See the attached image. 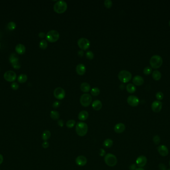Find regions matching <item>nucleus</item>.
Wrapping results in <instances>:
<instances>
[{
  "label": "nucleus",
  "mask_w": 170,
  "mask_h": 170,
  "mask_svg": "<svg viewBox=\"0 0 170 170\" xmlns=\"http://www.w3.org/2000/svg\"><path fill=\"white\" fill-rule=\"evenodd\" d=\"M102 106V103L99 100H95L92 103V107L95 110H100Z\"/></svg>",
  "instance_id": "obj_22"
},
{
  "label": "nucleus",
  "mask_w": 170,
  "mask_h": 170,
  "mask_svg": "<svg viewBox=\"0 0 170 170\" xmlns=\"http://www.w3.org/2000/svg\"><path fill=\"white\" fill-rule=\"evenodd\" d=\"M89 115V113L87 111H81L78 114V119L81 121H85L88 118Z\"/></svg>",
  "instance_id": "obj_20"
},
{
  "label": "nucleus",
  "mask_w": 170,
  "mask_h": 170,
  "mask_svg": "<svg viewBox=\"0 0 170 170\" xmlns=\"http://www.w3.org/2000/svg\"><path fill=\"white\" fill-rule=\"evenodd\" d=\"M149 62L152 68L157 69L161 67L163 64V59L160 55H154L151 58Z\"/></svg>",
  "instance_id": "obj_3"
},
{
  "label": "nucleus",
  "mask_w": 170,
  "mask_h": 170,
  "mask_svg": "<svg viewBox=\"0 0 170 170\" xmlns=\"http://www.w3.org/2000/svg\"><path fill=\"white\" fill-rule=\"evenodd\" d=\"M77 43L79 48L82 50H87L90 46V42L89 40L85 37H81L79 39Z\"/></svg>",
  "instance_id": "obj_8"
},
{
  "label": "nucleus",
  "mask_w": 170,
  "mask_h": 170,
  "mask_svg": "<svg viewBox=\"0 0 170 170\" xmlns=\"http://www.w3.org/2000/svg\"><path fill=\"white\" fill-rule=\"evenodd\" d=\"M75 161L77 165L82 167L86 165L87 163V159L86 157L84 156H79L77 157Z\"/></svg>",
  "instance_id": "obj_16"
},
{
  "label": "nucleus",
  "mask_w": 170,
  "mask_h": 170,
  "mask_svg": "<svg viewBox=\"0 0 170 170\" xmlns=\"http://www.w3.org/2000/svg\"><path fill=\"white\" fill-rule=\"evenodd\" d=\"M159 168L160 170H167L166 166L163 163H161L159 165Z\"/></svg>",
  "instance_id": "obj_41"
},
{
  "label": "nucleus",
  "mask_w": 170,
  "mask_h": 170,
  "mask_svg": "<svg viewBox=\"0 0 170 170\" xmlns=\"http://www.w3.org/2000/svg\"><path fill=\"white\" fill-rule=\"evenodd\" d=\"M157 150L159 154L163 157H165L169 154V150L168 148L164 145L159 146L157 147Z\"/></svg>",
  "instance_id": "obj_14"
},
{
  "label": "nucleus",
  "mask_w": 170,
  "mask_h": 170,
  "mask_svg": "<svg viewBox=\"0 0 170 170\" xmlns=\"http://www.w3.org/2000/svg\"><path fill=\"white\" fill-rule=\"evenodd\" d=\"M27 80V77L25 74H20L17 78V80L18 82L20 83H24L26 82Z\"/></svg>",
  "instance_id": "obj_28"
},
{
  "label": "nucleus",
  "mask_w": 170,
  "mask_h": 170,
  "mask_svg": "<svg viewBox=\"0 0 170 170\" xmlns=\"http://www.w3.org/2000/svg\"><path fill=\"white\" fill-rule=\"evenodd\" d=\"M39 47L42 49H46L48 46V43L45 40H43L39 43Z\"/></svg>",
  "instance_id": "obj_31"
},
{
  "label": "nucleus",
  "mask_w": 170,
  "mask_h": 170,
  "mask_svg": "<svg viewBox=\"0 0 170 170\" xmlns=\"http://www.w3.org/2000/svg\"><path fill=\"white\" fill-rule=\"evenodd\" d=\"M145 170L144 169H143V168H137V169H136V170Z\"/></svg>",
  "instance_id": "obj_50"
},
{
  "label": "nucleus",
  "mask_w": 170,
  "mask_h": 170,
  "mask_svg": "<svg viewBox=\"0 0 170 170\" xmlns=\"http://www.w3.org/2000/svg\"><path fill=\"white\" fill-rule=\"evenodd\" d=\"M9 61L14 68L19 69L20 68V64L18 62V58L16 54L14 53L12 54L9 58Z\"/></svg>",
  "instance_id": "obj_11"
},
{
  "label": "nucleus",
  "mask_w": 170,
  "mask_h": 170,
  "mask_svg": "<svg viewBox=\"0 0 170 170\" xmlns=\"http://www.w3.org/2000/svg\"><path fill=\"white\" fill-rule=\"evenodd\" d=\"M88 131V126L86 123L80 122L76 126V132L78 136L83 137L85 136Z\"/></svg>",
  "instance_id": "obj_2"
},
{
  "label": "nucleus",
  "mask_w": 170,
  "mask_h": 170,
  "mask_svg": "<svg viewBox=\"0 0 170 170\" xmlns=\"http://www.w3.org/2000/svg\"><path fill=\"white\" fill-rule=\"evenodd\" d=\"M120 88H121V89H123V88H124V86L123 84H121V85H120Z\"/></svg>",
  "instance_id": "obj_49"
},
{
  "label": "nucleus",
  "mask_w": 170,
  "mask_h": 170,
  "mask_svg": "<svg viewBox=\"0 0 170 170\" xmlns=\"http://www.w3.org/2000/svg\"><path fill=\"white\" fill-rule=\"evenodd\" d=\"M42 146L43 148L44 149H46L47 148H48V147L49 146V143L46 141H44L43 142L42 144Z\"/></svg>",
  "instance_id": "obj_42"
},
{
  "label": "nucleus",
  "mask_w": 170,
  "mask_h": 170,
  "mask_svg": "<svg viewBox=\"0 0 170 170\" xmlns=\"http://www.w3.org/2000/svg\"><path fill=\"white\" fill-rule=\"evenodd\" d=\"M119 80L123 83H127L132 78V74L126 70H121L118 74Z\"/></svg>",
  "instance_id": "obj_4"
},
{
  "label": "nucleus",
  "mask_w": 170,
  "mask_h": 170,
  "mask_svg": "<svg viewBox=\"0 0 170 170\" xmlns=\"http://www.w3.org/2000/svg\"><path fill=\"white\" fill-rule=\"evenodd\" d=\"M38 36L40 38H44V37L46 36V34L44 32H40L38 34Z\"/></svg>",
  "instance_id": "obj_47"
},
{
  "label": "nucleus",
  "mask_w": 170,
  "mask_h": 170,
  "mask_svg": "<svg viewBox=\"0 0 170 170\" xmlns=\"http://www.w3.org/2000/svg\"><path fill=\"white\" fill-rule=\"evenodd\" d=\"M80 101L83 106L88 107L92 101V97L89 94H83L80 97Z\"/></svg>",
  "instance_id": "obj_7"
},
{
  "label": "nucleus",
  "mask_w": 170,
  "mask_h": 170,
  "mask_svg": "<svg viewBox=\"0 0 170 170\" xmlns=\"http://www.w3.org/2000/svg\"><path fill=\"white\" fill-rule=\"evenodd\" d=\"M156 97L159 101L161 100L164 98V94L160 91L158 92L156 94Z\"/></svg>",
  "instance_id": "obj_38"
},
{
  "label": "nucleus",
  "mask_w": 170,
  "mask_h": 170,
  "mask_svg": "<svg viewBox=\"0 0 170 170\" xmlns=\"http://www.w3.org/2000/svg\"><path fill=\"white\" fill-rule=\"evenodd\" d=\"M4 77L6 80L9 82H13L17 78V74L14 71L9 70L5 73Z\"/></svg>",
  "instance_id": "obj_10"
},
{
  "label": "nucleus",
  "mask_w": 170,
  "mask_h": 170,
  "mask_svg": "<svg viewBox=\"0 0 170 170\" xmlns=\"http://www.w3.org/2000/svg\"><path fill=\"white\" fill-rule=\"evenodd\" d=\"M51 137V132L49 130H45L43 132L42 134V139L44 141H46Z\"/></svg>",
  "instance_id": "obj_26"
},
{
  "label": "nucleus",
  "mask_w": 170,
  "mask_h": 170,
  "mask_svg": "<svg viewBox=\"0 0 170 170\" xmlns=\"http://www.w3.org/2000/svg\"><path fill=\"white\" fill-rule=\"evenodd\" d=\"M169 26H170V22H169Z\"/></svg>",
  "instance_id": "obj_51"
},
{
  "label": "nucleus",
  "mask_w": 170,
  "mask_h": 170,
  "mask_svg": "<svg viewBox=\"0 0 170 170\" xmlns=\"http://www.w3.org/2000/svg\"><path fill=\"white\" fill-rule=\"evenodd\" d=\"M91 93L93 96H97L100 93V90L99 88L95 87L91 89Z\"/></svg>",
  "instance_id": "obj_32"
},
{
  "label": "nucleus",
  "mask_w": 170,
  "mask_h": 170,
  "mask_svg": "<svg viewBox=\"0 0 170 170\" xmlns=\"http://www.w3.org/2000/svg\"><path fill=\"white\" fill-rule=\"evenodd\" d=\"M169 165H170V162H169Z\"/></svg>",
  "instance_id": "obj_52"
},
{
  "label": "nucleus",
  "mask_w": 170,
  "mask_h": 170,
  "mask_svg": "<svg viewBox=\"0 0 170 170\" xmlns=\"http://www.w3.org/2000/svg\"><path fill=\"white\" fill-rule=\"evenodd\" d=\"M151 72H152V68H151V67H147L143 69V73L145 75H149L151 74Z\"/></svg>",
  "instance_id": "obj_35"
},
{
  "label": "nucleus",
  "mask_w": 170,
  "mask_h": 170,
  "mask_svg": "<svg viewBox=\"0 0 170 170\" xmlns=\"http://www.w3.org/2000/svg\"><path fill=\"white\" fill-rule=\"evenodd\" d=\"M147 158L144 156H139L136 160L137 165L139 167H143L147 164Z\"/></svg>",
  "instance_id": "obj_15"
},
{
  "label": "nucleus",
  "mask_w": 170,
  "mask_h": 170,
  "mask_svg": "<svg viewBox=\"0 0 170 170\" xmlns=\"http://www.w3.org/2000/svg\"><path fill=\"white\" fill-rule=\"evenodd\" d=\"M53 9L54 11L57 13H63L67 9V4L63 0L58 1L54 4Z\"/></svg>",
  "instance_id": "obj_1"
},
{
  "label": "nucleus",
  "mask_w": 170,
  "mask_h": 170,
  "mask_svg": "<svg viewBox=\"0 0 170 170\" xmlns=\"http://www.w3.org/2000/svg\"><path fill=\"white\" fill-rule=\"evenodd\" d=\"M51 119L54 120H57L59 119L60 114L59 112L57 111H51L50 114Z\"/></svg>",
  "instance_id": "obj_27"
},
{
  "label": "nucleus",
  "mask_w": 170,
  "mask_h": 170,
  "mask_svg": "<svg viewBox=\"0 0 170 170\" xmlns=\"http://www.w3.org/2000/svg\"><path fill=\"white\" fill-rule=\"evenodd\" d=\"M125 130V126L124 124L119 123L116 124L114 127V130L115 133L120 134L123 133Z\"/></svg>",
  "instance_id": "obj_17"
},
{
  "label": "nucleus",
  "mask_w": 170,
  "mask_h": 170,
  "mask_svg": "<svg viewBox=\"0 0 170 170\" xmlns=\"http://www.w3.org/2000/svg\"><path fill=\"white\" fill-rule=\"evenodd\" d=\"M153 141L155 145H158L160 142V138L158 135H155L153 137Z\"/></svg>",
  "instance_id": "obj_37"
},
{
  "label": "nucleus",
  "mask_w": 170,
  "mask_h": 170,
  "mask_svg": "<svg viewBox=\"0 0 170 170\" xmlns=\"http://www.w3.org/2000/svg\"><path fill=\"white\" fill-rule=\"evenodd\" d=\"M127 102L129 105L132 107H136L139 104V100L135 95H130L128 97Z\"/></svg>",
  "instance_id": "obj_12"
},
{
  "label": "nucleus",
  "mask_w": 170,
  "mask_h": 170,
  "mask_svg": "<svg viewBox=\"0 0 170 170\" xmlns=\"http://www.w3.org/2000/svg\"><path fill=\"white\" fill-rule=\"evenodd\" d=\"M105 151L103 149H101L100 150V152H99V155L101 156H103L105 155Z\"/></svg>",
  "instance_id": "obj_44"
},
{
  "label": "nucleus",
  "mask_w": 170,
  "mask_h": 170,
  "mask_svg": "<svg viewBox=\"0 0 170 170\" xmlns=\"http://www.w3.org/2000/svg\"><path fill=\"white\" fill-rule=\"evenodd\" d=\"M129 169L130 170H135L136 169V166L135 164L131 165L129 167Z\"/></svg>",
  "instance_id": "obj_45"
},
{
  "label": "nucleus",
  "mask_w": 170,
  "mask_h": 170,
  "mask_svg": "<svg viewBox=\"0 0 170 170\" xmlns=\"http://www.w3.org/2000/svg\"><path fill=\"white\" fill-rule=\"evenodd\" d=\"M167 170H170V169H168Z\"/></svg>",
  "instance_id": "obj_53"
},
{
  "label": "nucleus",
  "mask_w": 170,
  "mask_h": 170,
  "mask_svg": "<svg viewBox=\"0 0 170 170\" xmlns=\"http://www.w3.org/2000/svg\"><path fill=\"white\" fill-rule=\"evenodd\" d=\"M16 27V24L15 23L13 22H10L8 23V28L9 29V30L13 31L15 30Z\"/></svg>",
  "instance_id": "obj_33"
},
{
  "label": "nucleus",
  "mask_w": 170,
  "mask_h": 170,
  "mask_svg": "<svg viewBox=\"0 0 170 170\" xmlns=\"http://www.w3.org/2000/svg\"><path fill=\"white\" fill-rule=\"evenodd\" d=\"M59 36V33L57 31L52 30L47 32V34H46V38L49 42L53 43L58 40Z\"/></svg>",
  "instance_id": "obj_6"
},
{
  "label": "nucleus",
  "mask_w": 170,
  "mask_h": 170,
  "mask_svg": "<svg viewBox=\"0 0 170 170\" xmlns=\"http://www.w3.org/2000/svg\"><path fill=\"white\" fill-rule=\"evenodd\" d=\"M126 88L128 92L130 93H134L136 90V87L135 86V85L132 83L128 84V85H126Z\"/></svg>",
  "instance_id": "obj_24"
},
{
  "label": "nucleus",
  "mask_w": 170,
  "mask_h": 170,
  "mask_svg": "<svg viewBox=\"0 0 170 170\" xmlns=\"http://www.w3.org/2000/svg\"><path fill=\"white\" fill-rule=\"evenodd\" d=\"M132 82L134 85L140 86L144 83V80L142 77L140 75H136L133 77Z\"/></svg>",
  "instance_id": "obj_18"
},
{
  "label": "nucleus",
  "mask_w": 170,
  "mask_h": 170,
  "mask_svg": "<svg viewBox=\"0 0 170 170\" xmlns=\"http://www.w3.org/2000/svg\"><path fill=\"white\" fill-rule=\"evenodd\" d=\"M76 124V121L74 120H69L66 122V126L68 128L73 127Z\"/></svg>",
  "instance_id": "obj_30"
},
{
  "label": "nucleus",
  "mask_w": 170,
  "mask_h": 170,
  "mask_svg": "<svg viewBox=\"0 0 170 170\" xmlns=\"http://www.w3.org/2000/svg\"><path fill=\"white\" fill-rule=\"evenodd\" d=\"M86 57L89 60H92L94 57V53L91 51H87L86 53Z\"/></svg>",
  "instance_id": "obj_36"
},
{
  "label": "nucleus",
  "mask_w": 170,
  "mask_h": 170,
  "mask_svg": "<svg viewBox=\"0 0 170 170\" xmlns=\"http://www.w3.org/2000/svg\"><path fill=\"white\" fill-rule=\"evenodd\" d=\"M4 161V157L2 155L0 154V165L2 164Z\"/></svg>",
  "instance_id": "obj_48"
},
{
  "label": "nucleus",
  "mask_w": 170,
  "mask_h": 170,
  "mask_svg": "<svg viewBox=\"0 0 170 170\" xmlns=\"http://www.w3.org/2000/svg\"><path fill=\"white\" fill-rule=\"evenodd\" d=\"M163 104L160 101L156 100L154 101L151 105L152 110L155 113H159L161 110Z\"/></svg>",
  "instance_id": "obj_13"
},
{
  "label": "nucleus",
  "mask_w": 170,
  "mask_h": 170,
  "mask_svg": "<svg viewBox=\"0 0 170 170\" xmlns=\"http://www.w3.org/2000/svg\"><path fill=\"white\" fill-rule=\"evenodd\" d=\"M57 124H58V125L60 127H62L64 126V121L62 120H59L58 121Z\"/></svg>",
  "instance_id": "obj_43"
},
{
  "label": "nucleus",
  "mask_w": 170,
  "mask_h": 170,
  "mask_svg": "<svg viewBox=\"0 0 170 170\" xmlns=\"http://www.w3.org/2000/svg\"><path fill=\"white\" fill-rule=\"evenodd\" d=\"M11 87L14 90H17L19 87V85L17 82H13L11 85Z\"/></svg>",
  "instance_id": "obj_39"
},
{
  "label": "nucleus",
  "mask_w": 170,
  "mask_h": 170,
  "mask_svg": "<svg viewBox=\"0 0 170 170\" xmlns=\"http://www.w3.org/2000/svg\"><path fill=\"white\" fill-rule=\"evenodd\" d=\"M60 105V102L59 101H56L53 103L52 106L54 108H57L59 107Z\"/></svg>",
  "instance_id": "obj_40"
},
{
  "label": "nucleus",
  "mask_w": 170,
  "mask_h": 170,
  "mask_svg": "<svg viewBox=\"0 0 170 170\" xmlns=\"http://www.w3.org/2000/svg\"><path fill=\"white\" fill-rule=\"evenodd\" d=\"M81 90L84 92H88L91 89V86L87 82H83L80 85Z\"/></svg>",
  "instance_id": "obj_23"
},
{
  "label": "nucleus",
  "mask_w": 170,
  "mask_h": 170,
  "mask_svg": "<svg viewBox=\"0 0 170 170\" xmlns=\"http://www.w3.org/2000/svg\"><path fill=\"white\" fill-rule=\"evenodd\" d=\"M84 51L83 50H80V51H78V55L80 57H82L84 55Z\"/></svg>",
  "instance_id": "obj_46"
},
{
  "label": "nucleus",
  "mask_w": 170,
  "mask_h": 170,
  "mask_svg": "<svg viewBox=\"0 0 170 170\" xmlns=\"http://www.w3.org/2000/svg\"><path fill=\"white\" fill-rule=\"evenodd\" d=\"M113 144V142L111 139H107L104 141L103 144L104 147H105L107 148H111V147H112Z\"/></svg>",
  "instance_id": "obj_29"
},
{
  "label": "nucleus",
  "mask_w": 170,
  "mask_h": 170,
  "mask_svg": "<svg viewBox=\"0 0 170 170\" xmlns=\"http://www.w3.org/2000/svg\"><path fill=\"white\" fill-rule=\"evenodd\" d=\"M53 94L56 98L58 100H62L65 96V91L63 88L58 87L54 89Z\"/></svg>",
  "instance_id": "obj_9"
},
{
  "label": "nucleus",
  "mask_w": 170,
  "mask_h": 170,
  "mask_svg": "<svg viewBox=\"0 0 170 170\" xmlns=\"http://www.w3.org/2000/svg\"><path fill=\"white\" fill-rule=\"evenodd\" d=\"M104 5L107 8L110 9L112 6V2L111 0H105L104 2Z\"/></svg>",
  "instance_id": "obj_34"
},
{
  "label": "nucleus",
  "mask_w": 170,
  "mask_h": 170,
  "mask_svg": "<svg viewBox=\"0 0 170 170\" xmlns=\"http://www.w3.org/2000/svg\"><path fill=\"white\" fill-rule=\"evenodd\" d=\"M16 51L19 54H24L26 51V47L23 44H17L15 48Z\"/></svg>",
  "instance_id": "obj_21"
},
{
  "label": "nucleus",
  "mask_w": 170,
  "mask_h": 170,
  "mask_svg": "<svg viewBox=\"0 0 170 170\" xmlns=\"http://www.w3.org/2000/svg\"><path fill=\"white\" fill-rule=\"evenodd\" d=\"M104 160L105 164L110 167L115 166L118 163V160L116 156L111 153L106 154Z\"/></svg>",
  "instance_id": "obj_5"
},
{
  "label": "nucleus",
  "mask_w": 170,
  "mask_h": 170,
  "mask_svg": "<svg viewBox=\"0 0 170 170\" xmlns=\"http://www.w3.org/2000/svg\"><path fill=\"white\" fill-rule=\"evenodd\" d=\"M76 70L77 73L79 75H84L85 74L86 70V67L82 63H79V64H78L77 65Z\"/></svg>",
  "instance_id": "obj_19"
},
{
  "label": "nucleus",
  "mask_w": 170,
  "mask_h": 170,
  "mask_svg": "<svg viewBox=\"0 0 170 170\" xmlns=\"http://www.w3.org/2000/svg\"><path fill=\"white\" fill-rule=\"evenodd\" d=\"M162 74L161 72L158 70H155L152 73V77L155 80L158 81L161 78Z\"/></svg>",
  "instance_id": "obj_25"
}]
</instances>
